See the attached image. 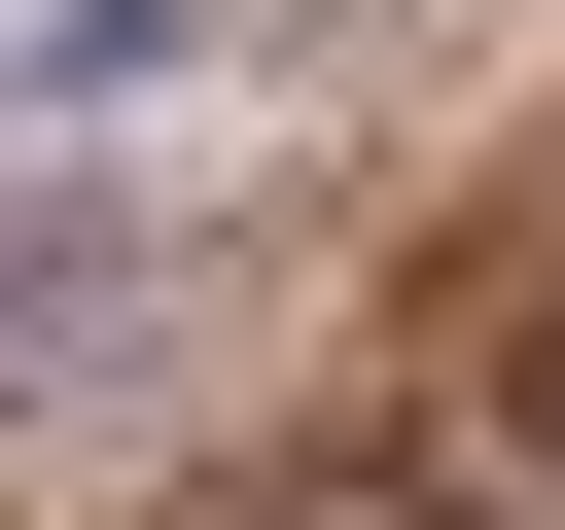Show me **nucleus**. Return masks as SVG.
<instances>
[{
	"instance_id": "obj_1",
	"label": "nucleus",
	"mask_w": 565,
	"mask_h": 530,
	"mask_svg": "<svg viewBox=\"0 0 565 530\" xmlns=\"http://www.w3.org/2000/svg\"><path fill=\"white\" fill-rule=\"evenodd\" d=\"M494 495H530V530H565V459H494Z\"/></svg>"
}]
</instances>
